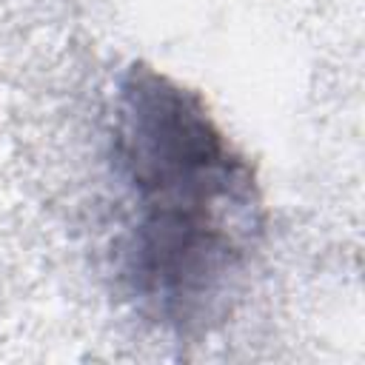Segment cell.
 <instances>
[{"instance_id": "cell-1", "label": "cell", "mask_w": 365, "mask_h": 365, "mask_svg": "<svg viewBox=\"0 0 365 365\" xmlns=\"http://www.w3.org/2000/svg\"><path fill=\"white\" fill-rule=\"evenodd\" d=\"M111 154L128 205L125 294L168 331H205L228 314L262 237L251 163L197 91L143 63L117 83Z\"/></svg>"}]
</instances>
